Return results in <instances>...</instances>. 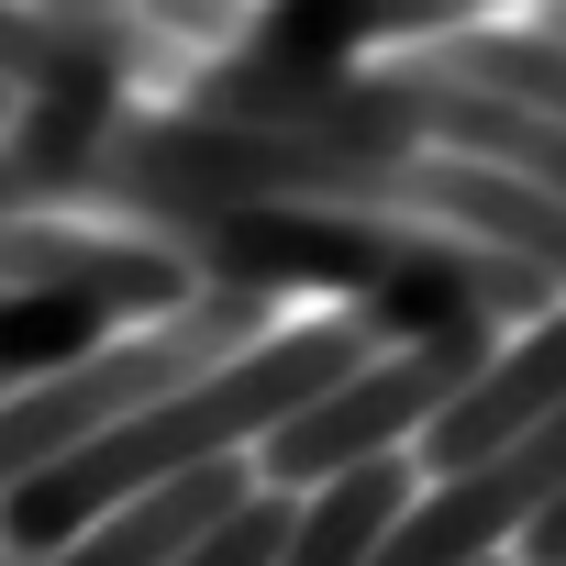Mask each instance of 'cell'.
Instances as JSON below:
<instances>
[{"mask_svg":"<svg viewBox=\"0 0 566 566\" xmlns=\"http://www.w3.org/2000/svg\"><path fill=\"white\" fill-rule=\"evenodd\" d=\"M511 555H522V566H566V500H555V511H544V522H533Z\"/></svg>","mask_w":566,"mask_h":566,"instance_id":"9c48e42d","label":"cell"},{"mask_svg":"<svg viewBox=\"0 0 566 566\" xmlns=\"http://www.w3.org/2000/svg\"><path fill=\"white\" fill-rule=\"evenodd\" d=\"M367 356H378V345H367L345 312H323V323H301V334H266L255 356H233V367L189 378L178 400L112 422L101 444L34 467L12 500H0V555H12V566H45V555L78 544L90 522H112L123 500H145V489H167V478H200V467H222V455H255L277 422H301L312 400H334Z\"/></svg>","mask_w":566,"mask_h":566,"instance_id":"6da1fadb","label":"cell"},{"mask_svg":"<svg viewBox=\"0 0 566 566\" xmlns=\"http://www.w3.org/2000/svg\"><path fill=\"white\" fill-rule=\"evenodd\" d=\"M255 500V467L244 455H222V467H200V478H167V489H145V500H123L112 522H90L78 544H56L45 566H189L233 511Z\"/></svg>","mask_w":566,"mask_h":566,"instance_id":"8992f818","label":"cell"},{"mask_svg":"<svg viewBox=\"0 0 566 566\" xmlns=\"http://www.w3.org/2000/svg\"><path fill=\"white\" fill-rule=\"evenodd\" d=\"M266 334H277V312H266V301H233V290H200L189 312H167V323H134V334L90 345L78 367H56V378L12 389V400H0V500H12V489H23L34 467H56V455L101 444L112 422H134V411L178 400L189 378H211V367L255 356Z\"/></svg>","mask_w":566,"mask_h":566,"instance_id":"7a4b0ae2","label":"cell"},{"mask_svg":"<svg viewBox=\"0 0 566 566\" xmlns=\"http://www.w3.org/2000/svg\"><path fill=\"white\" fill-rule=\"evenodd\" d=\"M544 411H566V301H555L544 323H522V334L478 367V389L411 444V467H422V478H467V467H489L500 444H522Z\"/></svg>","mask_w":566,"mask_h":566,"instance_id":"277c9868","label":"cell"},{"mask_svg":"<svg viewBox=\"0 0 566 566\" xmlns=\"http://www.w3.org/2000/svg\"><path fill=\"white\" fill-rule=\"evenodd\" d=\"M555 500H566V411H544V422H533L522 444H500L489 467L433 478V489L400 511V533L378 544V566H500Z\"/></svg>","mask_w":566,"mask_h":566,"instance_id":"3957f363","label":"cell"},{"mask_svg":"<svg viewBox=\"0 0 566 566\" xmlns=\"http://www.w3.org/2000/svg\"><path fill=\"white\" fill-rule=\"evenodd\" d=\"M0 566H12V555H0Z\"/></svg>","mask_w":566,"mask_h":566,"instance_id":"30bf717a","label":"cell"},{"mask_svg":"<svg viewBox=\"0 0 566 566\" xmlns=\"http://www.w3.org/2000/svg\"><path fill=\"white\" fill-rule=\"evenodd\" d=\"M467 12L455 0H277V12H244L222 56H266V67H378L389 45H444Z\"/></svg>","mask_w":566,"mask_h":566,"instance_id":"5b68a950","label":"cell"},{"mask_svg":"<svg viewBox=\"0 0 566 566\" xmlns=\"http://www.w3.org/2000/svg\"><path fill=\"white\" fill-rule=\"evenodd\" d=\"M444 78H467V90H489V101H511V112H533V123H555L566 134V45L544 34V23H455L444 45H422Z\"/></svg>","mask_w":566,"mask_h":566,"instance_id":"ba28073f","label":"cell"},{"mask_svg":"<svg viewBox=\"0 0 566 566\" xmlns=\"http://www.w3.org/2000/svg\"><path fill=\"white\" fill-rule=\"evenodd\" d=\"M422 500V467L411 455H378V467H345L301 500L290 544H277V566H378V544L400 533V511Z\"/></svg>","mask_w":566,"mask_h":566,"instance_id":"52a82bcc","label":"cell"}]
</instances>
